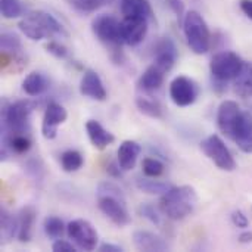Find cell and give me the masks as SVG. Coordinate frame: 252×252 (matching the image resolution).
<instances>
[{"instance_id": "cell-1", "label": "cell", "mask_w": 252, "mask_h": 252, "mask_svg": "<svg viewBox=\"0 0 252 252\" xmlns=\"http://www.w3.org/2000/svg\"><path fill=\"white\" fill-rule=\"evenodd\" d=\"M22 34L34 41L43 38H66L69 32L65 27L49 12L44 10H32L28 12L18 24Z\"/></svg>"}, {"instance_id": "cell-2", "label": "cell", "mask_w": 252, "mask_h": 252, "mask_svg": "<svg viewBox=\"0 0 252 252\" xmlns=\"http://www.w3.org/2000/svg\"><path fill=\"white\" fill-rule=\"evenodd\" d=\"M198 204V195L190 186H171L159 201L162 214L174 221L189 217Z\"/></svg>"}, {"instance_id": "cell-3", "label": "cell", "mask_w": 252, "mask_h": 252, "mask_svg": "<svg viewBox=\"0 0 252 252\" xmlns=\"http://www.w3.org/2000/svg\"><path fill=\"white\" fill-rule=\"evenodd\" d=\"M92 31L94 37L109 50L111 59L115 63H121L124 61V53L121 46L124 44L121 34V22L108 13L99 15L92 22Z\"/></svg>"}, {"instance_id": "cell-4", "label": "cell", "mask_w": 252, "mask_h": 252, "mask_svg": "<svg viewBox=\"0 0 252 252\" xmlns=\"http://www.w3.org/2000/svg\"><path fill=\"white\" fill-rule=\"evenodd\" d=\"M32 105L28 100H16L3 106L1 137L13 134H30Z\"/></svg>"}, {"instance_id": "cell-5", "label": "cell", "mask_w": 252, "mask_h": 252, "mask_svg": "<svg viewBox=\"0 0 252 252\" xmlns=\"http://www.w3.org/2000/svg\"><path fill=\"white\" fill-rule=\"evenodd\" d=\"M182 25L190 50L196 55H205L211 47V31L204 16L196 10H189Z\"/></svg>"}, {"instance_id": "cell-6", "label": "cell", "mask_w": 252, "mask_h": 252, "mask_svg": "<svg viewBox=\"0 0 252 252\" xmlns=\"http://www.w3.org/2000/svg\"><path fill=\"white\" fill-rule=\"evenodd\" d=\"M244 63L245 62L242 61V58L232 50H223L216 53L210 62V71L213 80L223 81V83L235 80L242 71Z\"/></svg>"}, {"instance_id": "cell-7", "label": "cell", "mask_w": 252, "mask_h": 252, "mask_svg": "<svg viewBox=\"0 0 252 252\" xmlns=\"http://www.w3.org/2000/svg\"><path fill=\"white\" fill-rule=\"evenodd\" d=\"M201 151L220 170H223V171H235L236 170V161L220 136L211 134L207 139H204L201 142Z\"/></svg>"}, {"instance_id": "cell-8", "label": "cell", "mask_w": 252, "mask_h": 252, "mask_svg": "<svg viewBox=\"0 0 252 252\" xmlns=\"http://www.w3.org/2000/svg\"><path fill=\"white\" fill-rule=\"evenodd\" d=\"M66 235L71 242L81 251H93L97 245V232L87 220H72L66 226Z\"/></svg>"}, {"instance_id": "cell-9", "label": "cell", "mask_w": 252, "mask_h": 252, "mask_svg": "<svg viewBox=\"0 0 252 252\" xmlns=\"http://www.w3.org/2000/svg\"><path fill=\"white\" fill-rule=\"evenodd\" d=\"M199 96V86L195 80L179 75L176 77L170 84V97L174 102V105L180 108L190 106L196 102Z\"/></svg>"}, {"instance_id": "cell-10", "label": "cell", "mask_w": 252, "mask_h": 252, "mask_svg": "<svg viewBox=\"0 0 252 252\" xmlns=\"http://www.w3.org/2000/svg\"><path fill=\"white\" fill-rule=\"evenodd\" d=\"M97 207L105 217H108L115 226L126 227L131 223V217L127 211L126 201L112 196H97Z\"/></svg>"}, {"instance_id": "cell-11", "label": "cell", "mask_w": 252, "mask_h": 252, "mask_svg": "<svg viewBox=\"0 0 252 252\" xmlns=\"http://www.w3.org/2000/svg\"><path fill=\"white\" fill-rule=\"evenodd\" d=\"M149 19L142 16H124L121 21V34L124 44L127 46H139L149 30Z\"/></svg>"}, {"instance_id": "cell-12", "label": "cell", "mask_w": 252, "mask_h": 252, "mask_svg": "<svg viewBox=\"0 0 252 252\" xmlns=\"http://www.w3.org/2000/svg\"><path fill=\"white\" fill-rule=\"evenodd\" d=\"M66 118H68L66 109L58 102H50L46 106L44 115H43V123H41L43 137L47 140L55 139L58 134V127L62 126L66 121Z\"/></svg>"}, {"instance_id": "cell-13", "label": "cell", "mask_w": 252, "mask_h": 252, "mask_svg": "<svg viewBox=\"0 0 252 252\" xmlns=\"http://www.w3.org/2000/svg\"><path fill=\"white\" fill-rule=\"evenodd\" d=\"M0 47H1L3 66H6L10 62H13V63L19 62L21 65H24L25 55H24V47H22L19 35H16L15 32H10V31L1 32V35H0Z\"/></svg>"}, {"instance_id": "cell-14", "label": "cell", "mask_w": 252, "mask_h": 252, "mask_svg": "<svg viewBox=\"0 0 252 252\" xmlns=\"http://www.w3.org/2000/svg\"><path fill=\"white\" fill-rule=\"evenodd\" d=\"M80 93L83 96L93 99V100H97V102H103L108 97V93H106V89L103 86L100 75L92 68H87L81 77Z\"/></svg>"}, {"instance_id": "cell-15", "label": "cell", "mask_w": 252, "mask_h": 252, "mask_svg": "<svg viewBox=\"0 0 252 252\" xmlns=\"http://www.w3.org/2000/svg\"><path fill=\"white\" fill-rule=\"evenodd\" d=\"M230 140L245 154H252V115L248 111H242Z\"/></svg>"}, {"instance_id": "cell-16", "label": "cell", "mask_w": 252, "mask_h": 252, "mask_svg": "<svg viewBox=\"0 0 252 252\" xmlns=\"http://www.w3.org/2000/svg\"><path fill=\"white\" fill-rule=\"evenodd\" d=\"M241 114H242V109H241V106L235 100H224L219 106V111H217V124H219L220 131L227 139H230V136L233 133V128H235V126H236Z\"/></svg>"}, {"instance_id": "cell-17", "label": "cell", "mask_w": 252, "mask_h": 252, "mask_svg": "<svg viewBox=\"0 0 252 252\" xmlns=\"http://www.w3.org/2000/svg\"><path fill=\"white\" fill-rule=\"evenodd\" d=\"M177 56H179V53H177V47H176L174 41L170 37H164L155 46L154 63H157L165 72H170L177 61Z\"/></svg>"}, {"instance_id": "cell-18", "label": "cell", "mask_w": 252, "mask_h": 252, "mask_svg": "<svg viewBox=\"0 0 252 252\" xmlns=\"http://www.w3.org/2000/svg\"><path fill=\"white\" fill-rule=\"evenodd\" d=\"M133 242L137 250L146 252H162L170 248L164 238L148 230H136L133 233Z\"/></svg>"}, {"instance_id": "cell-19", "label": "cell", "mask_w": 252, "mask_h": 252, "mask_svg": "<svg viewBox=\"0 0 252 252\" xmlns=\"http://www.w3.org/2000/svg\"><path fill=\"white\" fill-rule=\"evenodd\" d=\"M86 131H87V136H89L92 145L96 149L102 151L115 142V136L111 131H108L100 123H97L94 120H89L86 123Z\"/></svg>"}, {"instance_id": "cell-20", "label": "cell", "mask_w": 252, "mask_h": 252, "mask_svg": "<svg viewBox=\"0 0 252 252\" xmlns=\"http://www.w3.org/2000/svg\"><path fill=\"white\" fill-rule=\"evenodd\" d=\"M142 152V146L134 142V140H124L117 152V161L120 164V167L123 168V171H130L134 168L137 158Z\"/></svg>"}, {"instance_id": "cell-21", "label": "cell", "mask_w": 252, "mask_h": 252, "mask_svg": "<svg viewBox=\"0 0 252 252\" xmlns=\"http://www.w3.org/2000/svg\"><path fill=\"white\" fill-rule=\"evenodd\" d=\"M165 71L161 69L157 63H152L151 66H148L145 69V72L142 74L140 80H139V86L142 90L152 93L161 89V86L164 84V78H165Z\"/></svg>"}, {"instance_id": "cell-22", "label": "cell", "mask_w": 252, "mask_h": 252, "mask_svg": "<svg viewBox=\"0 0 252 252\" xmlns=\"http://www.w3.org/2000/svg\"><path fill=\"white\" fill-rule=\"evenodd\" d=\"M50 87V81L49 78L38 71L30 72L25 80L22 81V90L25 92V94L31 96V97H37L44 94Z\"/></svg>"}, {"instance_id": "cell-23", "label": "cell", "mask_w": 252, "mask_h": 252, "mask_svg": "<svg viewBox=\"0 0 252 252\" xmlns=\"http://www.w3.org/2000/svg\"><path fill=\"white\" fill-rule=\"evenodd\" d=\"M121 13L124 16H142L155 21V13L148 0H121Z\"/></svg>"}, {"instance_id": "cell-24", "label": "cell", "mask_w": 252, "mask_h": 252, "mask_svg": "<svg viewBox=\"0 0 252 252\" xmlns=\"http://www.w3.org/2000/svg\"><path fill=\"white\" fill-rule=\"evenodd\" d=\"M35 221V210L32 207H24L18 216V239L19 242H30L32 238V227Z\"/></svg>"}, {"instance_id": "cell-25", "label": "cell", "mask_w": 252, "mask_h": 252, "mask_svg": "<svg viewBox=\"0 0 252 252\" xmlns=\"http://www.w3.org/2000/svg\"><path fill=\"white\" fill-rule=\"evenodd\" d=\"M233 90L239 97H252V62H245L239 75L233 80Z\"/></svg>"}, {"instance_id": "cell-26", "label": "cell", "mask_w": 252, "mask_h": 252, "mask_svg": "<svg viewBox=\"0 0 252 252\" xmlns=\"http://www.w3.org/2000/svg\"><path fill=\"white\" fill-rule=\"evenodd\" d=\"M136 106L143 115H146L149 118L159 120V118L164 117L162 105L155 99H151V97H146V96H139L136 99Z\"/></svg>"}, {"instance_id": "cell-27", "label": "cell", "mask_w": 252, "mask_h": 252, "mask_svg": "<svg viewBox=\"0 0 252 252\" xmlns=\"http://www.w3.org/2000/svg\"><path fill=\"white\" fill-rule=\"evenodd\" d=\"M136 186L139 190L145 192V193H149V195H159L162 196L171 186L165 182H159V180H155V177H140L137 179L136 182Z\"/></svg>"}, {"instance_id": "cell-28", "label": "cell", "mask_w": 252, "mask_h": 252, "mask_svg": "<svg viewBox=\"0 0 252 252\" xmlns=\"http://www.w3.org/2000/svg\"><path fill=\"white\" fill-rule=\"evenodd\" d=\"M83 164H84V158L75 149L65 151L61 155V167L65 173H75L83 167Z\"/></svg>"}, {"instance_id": "cell-29", "label": "cell", "mask_w": 252, "mask_h": 252, "mask_svg": "<svg viewBox=\"0 0 252 252\" xmlns=\"http://www.w3.org/2000/svg\"><path fill=\"white\" fill-rule=\"evenodd\" d=\"M0 224H1V239L3 242H9L13 239L15 235H18V219H15L7 210L1 208V216H0Z\"/></svg>"}, {"instance_id": "cell-30", "label": "cell", "mask_w": 252, "mask_h": 252, "mask_svg": "<svg viewBox=\"0 0 252 252\" xmlns=\"http://www.w3.org/2000/svg\"><path fill=\"white\" fill-rule=\"evenodd\" d=\"M66 227L63 224V221L59 217L55 216H49L44 220V233L47 238L50 239H61L65 233Z\"/></svg>"}, {"instance_id": "cell-31", "label": "cell", "mask_w": 252, "mask_h": 252, "mask_svg": "<svg viewBox=\"0 0 252 252\" xmlns=\"http://www.w3.org/2000/svg\"><path fill=\"white\" fill-rule=\"evenodd\" d=\"M66 3L80 13H93L111 1L109 0H66Z\"/></svg>"}, {"instance_id": "cell-32", "label": "cell", "mask_w": 252, "mask_h": 252, "mask_svg": "<svg viewBox=\"0 0 252 252\" xmlns=\"http://www.w3.org/2000/svg\"><path fill=\"white\" fill-rule=\"evenodd\" d=\"M0 10L6 19H16L24 13L21 0H0Z\"/></svg>"}, {"instance_id": "cell-33", "label": "cell", "mask_w": 252, "mask_h": 252, "mask_svg": "<svg viewBox=\"0 0 252 252\" xmlns=\"http://www.w3.org/2000/svg\"><path fill=\"white\" fill-rule=\"evenodd\" d=\"M142 168H143V174L148 177H161L165 171V165L157 159V158H145L142 162Z\"/></svg>"}, {"instance_id": "cell-34", "label": "cell", "mask_w": 252, "mask_h": 252, "mask_svg": "<svg viewBox=\"0 0 252 252\" xmlns=\"http://www.w3.org/2000/svg\"><path fill=\"white\" fill-rule=\"evenodd\" d=\"M139 213L149 223H152L155 226H161L162 224V216H161L162 211H161V208L158 210L154 204H142L139 207Z\"/></svg>"}, {"instance_id": "cell-35", "label": "cell", "mask_w": 252, "mask_h": 252, "mask_svg": "<svg viewBox=\"0 0 252 252\" xmlns=\"http://www.w3.org/2000/svg\"><path fill=\"white\" fill-rule=\"evenodd\" d=\"M97 196H112V198H118L126 201V196L121 190V188L109 180H105L102 183L97 185Z\"/></svg>"}, {"instance_id": "cell-36", "label": "cell", "mask_w": 252, "mask_h": 252, "mask_svg": "<svg viewBox=\"0 0 252 252\" xmlns=\"http://www.w3.org/2000/svg\"><path fill=\"white\" fill-rule=\"evenodd\" d=\"M46 50H47L52 56H55V58H58V59H66V58L69 56L68 47H66L65 44H62L61 41H58V40H50V41L46 44Z\"/></svg>"}, {"instance_id": "cell-37", "label": "cell", "mask_w": 252, "mask_h": 252, "mask_svg": "<svg viewBox=\"0 0 252 252\" xmlns=\"http://www.w3.org/2000/svg\"><path fill=\"white\" fill-rule=\"evenodd\" d=\"M27 173L30 176H32L35 180H40L43 177V174H44V165H43V162L38 158L30 159L27 162Z\"/></svg>"}, {"instance_id": "cell-38", "label": "cell", "mask_w": 252, "mask_h": 252, "mask_svg": "<svg viewBox=\"0 0 252 252\" xmlns=\"http://www.w3.org/2000/svg\"><path fill=\"white\" fill-rule=\"evenodd\" d=\"M168 7L174 12V15L179 18V21L183 24L185 15H186V7H185V1L183 0H165Z\"/></svg>"}, {"instance_id": "cell-39", "label": "cell", "mask_w": 252, "mask_h": 252, "mask_svg": "<svg viewBox=\"0 0 252 252\" xmlns=\"http://www.w3.org/2000/svg\"><path fill=\"white\" fill-rule=\"evenodd\" d=\"M52 251L53 252H77V247L71 242L62 241V239H56L52 245Z\"/></svg>"}, {"instance_id": "cell-40", "label": "cell", "mask_w": 252, "mask_h": 252, "mask_svg": "<svg viewBox=\"0 0 252 252\" xmlns=\"http://www.w3.org/2000/svg\"><path fill=\"white\" fill-rule=\"evenodd\" d=\"M232 221H233V224H235L238 229H247V227L250 226L248 217H247L245 213H242L241 210H238V211H235V213L232 214Z\"/></svg>"}, {"instance_id": "cell-41", "label": "cell", "mask_w": 252, "mask_h": 252, "mask_svg": "<svg viewBox=\"0 0 252 252\" xmlns=\"http://www.w3.org/2000/svg\"><path fill=\"white\" fill-rule=\"evenodd\" d=\"M106 171H108V174H111L112 177H121L123 168L120 167V164H118V161H117V162H109V164L106 165Z\"/></svg>"}, {"instance_id": "cell-42", "label": "cell", "mask_w": 252, "mask_h": 252, "mask_svg": "<svg viewBox=\"0 0 252 252\" xmlns=\"http://www.w3.org/2000/svg\"><path fill=\"white\" fill-rule=\"evenodd\" d=\"M99 251L100 252H121L123 248L115 245V244H109V242H105L99 247Z\"/></svg>"}, {"instance_id": "cell-43", "label": "cell", "mask_w": 252, "mask_h": 252, "mask_svg": "<svg viewBox=\"0 0 252 252\" xmlns=\"http://www.w3.org/2000/svg\"><path fill=\"white\" fill-rule=\"evenodd\" d=\"M241 9H242V12L252 19V0H241Z\"/></svg>"}, {"instance_id": "cell-44", "label": "cell", "mask_w": 252, "mask_h": 252, "mask_svg": "<svg viewBox=\"0 0 252 252\" xmlns=\"http://www.w3.org/2000/svg\"><path fill=\"white\" fill-rule=\"evenodd\" d=\"M239 242L241 244H251L252 242V232H244L239 236Z\"/></svg>"}, {"instance_id": "cell-45", "label": "cell", "mask_w": 252, "mask_h": 252, "mask_svg": "<svg viewBox=\"0 0 252 252\" xmlns=\"http://www.w3.org/2000/svg\"><path fill=\"white\" fill-rule=\"evenodd\" d=\"M109 1H112V0H109Z\"/></svg>"}]
</instances>
